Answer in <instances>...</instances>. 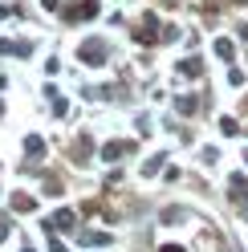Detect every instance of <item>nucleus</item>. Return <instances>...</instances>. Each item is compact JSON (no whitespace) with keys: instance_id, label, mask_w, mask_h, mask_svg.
<instances>
[{"instance_id":"obj_2","label":"nucleus","mask_w":248,"mask_h":252,"mask_svg":"<svg viewBox=\"0 0 248 252\" xmlns=\"http://www.w3.org/2000/svg\"><path fill=\"white\" fill-rule=\"evenodd\" d=\"M4 236H8V224H4V220H0V240H4Z\"/></svg>"},{"instance_id":"obj_1","label":"nucleus","mask_w":248,"mask_h":252,"mask_svg":"<svg viewBox=\"0 0 248 252\" xmlns=\"http://www.w3.org/2000/svg\"><path fill=\"white\" fill-rule=\"evenodd\" d=\"M53 224H57V228H69V224H73V216H69V212H57V216H53Z\"/></svg>"},{"instance_id":"obj_4","label":"nucleus","mask_w":248,"mask_h":252,"mask_svg":"<svg viewBox=\"0 0 248 252\" xmlns=\"http://www.w3.org/2000/svg\"><path fill=\"white\" fill-rule=\"evenodd\" d=\"M25 252H33V248H25Z\"/></svg>"},{"instance_id":"obj_3","label":"nucleus","mask_w":248,"mask_h":252,"mask_svg":"<svg viewBox=\"0 0 248 252\" xmlns=\"http://www.w3.org/2000/svg\"><path fill=\"white\" fill-rule=\"evenodd\" d=\"M163 252H183V248H163Z\"/></svg>"}]
</instances>
